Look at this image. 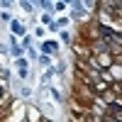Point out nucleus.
I'll return each mask as SVG.
<instances>
[{"label":"nucleus","mask_w":122,"mask_h":122,"mask_svg":"<svg viewBox=\"0 0 122 122\" xmlns=\"http://www.w3.org/2000/svg\"><path fill=\"white\" fill-rule=\"evenodd\" d=\"M39 64H42V66H49V64H51V59H49L46 54H42V56H39Z\"/></svg>","instance_id":"20e7f679"},{"label":"nucleus","mask_w":122,"mask_h":122,"mask_svg":"<svg viewBox=\"0 0 122 122\" xmlns=\"http://www.w3.org/2000/svg\"><path fill=\"white\" fill-rule=\"evenodd\" d=\"M3 95H5V88H3V86H0V100H3Z\"/></svg>","instance_id":"6e6552de"},{"label":"nucleus","mask_w":122,"mask_h":122,"mask_svg":"<svg viewBox=\"0 0 122 122\" xmlns=\"http://www.w3.org/2000/svg\"><path fill=\"white\" fill-rule=\"evenodd\" d=\"M12 54H15V56H22V49H20V46H15V44H12Z\"/></svg>","instance_id":"0eeeda50"},{"label":"nucleus","mask_w":122,"mask_h":122,"mask_svg":"<svg viewBox=\"0 0 122 122\" xmlns=\"http://www.w3.org/2000/svg\"><path fill=\"white\" fill-rule=\"evenodd\" d=\"M12 32H15V34H25V25L17 22V20H12Z\"/></svg>","instance_id":"7ed1b4c3"},{"label":"nucleus","mask_w":122,"mask_h":122,"mask_svg":"<svg viewBox=\"0 0 122 122\" xmlns=\"http://www.w3.org/2000/svg\"><path fill=\"white\" fill-rule=\"evenodd\" d=\"M56 51V42H44L42 44V54H54Z\"/></svg>","instance_id":"f03ea898"},{"label":"nucleus","mask_w":122,"mask_h":122,"mask_svg":"<svg viewBox=\"0 0 122 122\" xmlns=\"http://www.w3.org/2000/svg\"><path fill=\"white\" fill-rule=\"evenodd\" d=\"M3 3H5V7H7V5H12V3H15V0H3Z\"/></svg>","instance_id":"1a4fd4ad"},{"label":"nucleus","mask_w":122,"mask_h":122,"mask_svg":"<svg viewBox=\"0 0 122 122\" xmlns=\"http://www.w3.org/2000/svg\"><path fill=\"white\" fill-rule=\"evenodd\" d=\"M56 25H59V29H61V27H66V25H68V17H59V20H56Z\"/></svg>","instance_id":"39448f33"},{"label":"nucleus","mask_w":122,"mask_h":122,"mask_svg":"<svg viewBox=\"0 0 122 122\" xmlns=\"http://www.w3.org/2000/svg\"><path fill=\"white\" fill-rule=\"evenodd\" d=\"M20 7H22L25 12H32V5H29V3H25V0H22V3H20Z\"/></svg>","instance_id":"423d86ee"},{"label":"nucleus","mask_w":122,"mask_h":122,"mask_svg":"<svg viewBox=\"0 0 122 122\" xmlns=\"http://www.w3.org/2000/svg\"><path fill=\"white\" fill-rule=\"evenodd\" d=\"M17 71H20V78H25V76H27L29 66H27V61H25V59H17Z\"/></svg>","instance_id":"f257e3e1"}]
</instances>
